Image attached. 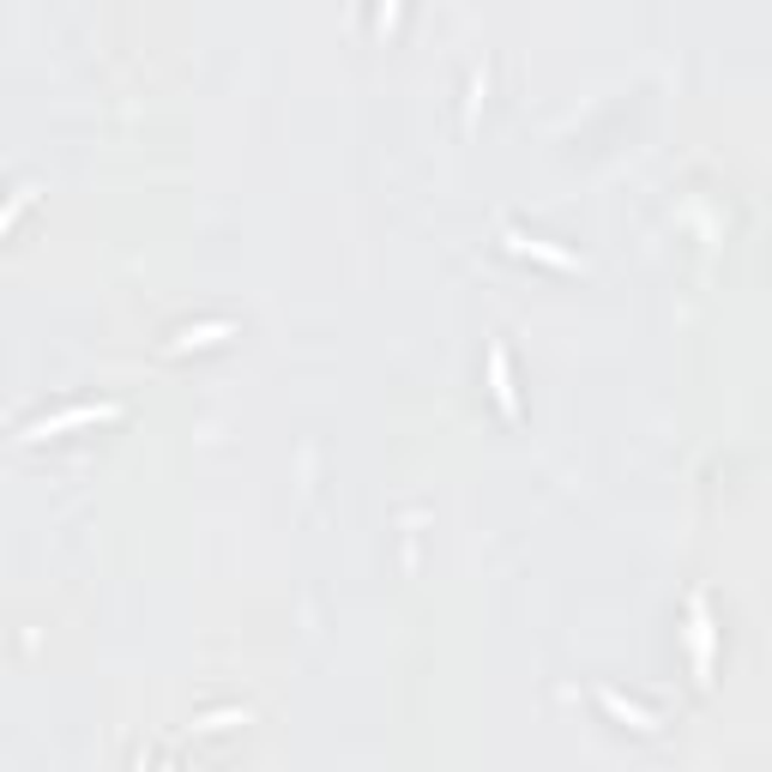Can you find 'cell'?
<instances>
[{
	"instance_id": "1",
	"label": "cell",
	"mask_w": 772,
	"mask_h": 772,
	"mask_svg": "<svg viewBox=\"0 0 772 772\" xmlns=\"http://www.w3.org/2000/svg\"><path fill=\"white\" fill-rule=\"evenodd\" d=\"M121 417V405H67V410H54V417H37V423H24L19 440H49V435H67V429H85V423H115Z\"/></svg>"
},
{
	"instance_id": "2",
	"label": "cell",
	"mask_w": 772,
	"mask_h": 772,
	"mask_svg": "<svg viewBox=\"0 0 772 772\" xmlns=\"http://www.w3.org/2000/svg\"><path fill=\"white\" fill-rule=\"evenodd\" d=\"M712 610H707V598H694L688 603V652H694V682L700 688H712Z\"/></svg>"
},
{
	"instance_id": "3",
	"label": "cell",
	"mask_w": 772,
	"mask_h": 772,
	"mask_svg": "<svg viewBox=\"0 0 772 772\" xmlns=\"http://www.w3.org/2000/svg\"><path fill=\"white\" fill-rule=\"evenodd\" d=\"M507 247H514V254H531V260H549V266H561V272H586L579 254H568V247H556L544 236H526V230H507Z\"/></svg>"
},
{
	"instance_id": "4",
	"label": "cell",
	"mask_w": 772,
	"mask_h": 772,
	"mask_svg": "<svg viewBox=\"0 0 772 772\" xmlns=\"http://www.w3.org/2000/svg\"><path fill=\"white\" fill-rule=\"evenodd\" d=\"M489 393L507 417H519V393H514V368H507V344H489Z\"/></svg>"
},
{
	"instance_id": "5",
	"label": "cell",
	"mask_w": 772,
	"mask_h": 772,
	"mask_svg": "<svg viewBox=\"0 0 772 772\" xmlns=\"http://www.w3.org/2000/svg\"><path fill=\"white\" fill-rule=\"evenodd\" d=\"M598 707L610 712V719H622L628 730H658V712L633 707V700H628V694H616V688H598Z\"/></svg>"
},
{
	"instance_id": "6",
	"label": "cell",
	"mask_w": 772,
	"mask_h": 772,
	"mask_svg": "<svg viewBox=\"0 0 772 772\" xmlns=\"http://www.w3.org/2000/svg\"><path fill=\"white\" fill-rule=\"evenodd\" d=\"M236 326L230 321H200V326H182V333L170 338V351H205V344H217V338H230Z\"/></svg>"
},
{
	"instance_id": "7",
	"label": "cell",
	"mask_w": 772,
	"mask_h": 772,
	"mask_svg": "<svg viewBox=\"0 0 772 772\" xmlns=\"http://www.w3.org/2000/svg\"><path fill=\"white\" fill-rule=\"evenodd\" d=\"M230 724H247V707H217V712L193 719V730H230Z\"/></svg>"
},
{
	"instance_id": "8",
	"label": "cell",
	"mask_w": 772,
	"mask_h": 772,
	"mask_svg": "<svg viewBox=\"0 0 772 772\" xmlns=\"http://www.w3.org/2000/svg\"><path fill=\"white\" fill-rule=\"evenodd\" d=\"M37 200V187H19V193H12V205H7V212H0V230H7L12 224V217H19L24 212V205H31Z\"/></svg>"
},
{
	"instance_id": "9",
	"label": "cell",
	"mask_w": 772,
	"mask_h": 772,
	"mask_svg": "<svg viewBox=\"0 0 772 772\" xmlns=\"http://www.w3.org/2000/svg\"><path fill=\"white\" fill-rule=\"evenodd\" d=\"M133 772H145V761H140V766H133Z\"/></svg>"
}]
</instances>
